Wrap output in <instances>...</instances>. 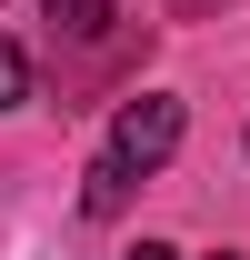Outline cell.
I'll return each mask as SVG.
<instances>
[{
	"instance_id": "cell-6",
	"label": "cell",
	"mask_w": 250,
	"mask_h": 260,
	"mask_svg": "<svg viewBox=\"0 0 250 260\" xmlns=\"http://www.w3.org/2000/svg\"><path fill=\"white\" fill-rule=\"evenodd\" d=\"M220 260H240V250H220Z\"/></svg>"
},
{
	"instance_id": "cell-1",
	"label": "cell",
	"mask_w": 250,
	"mask_h": 260,
	"mask_svg": "<svg viewBox=\"0 0 250 260\" xmlns=\"http://www.w3.org/2000/svg\"><path fill=\"white\" fill-rule=\"evenodd\" d=\"M180 100L170 90H140V100H120V120H110V160L120 170H160L170 150H180Z\"/></svg>"
},
{
	"instance_id": "cell-5",
	"label": "cell",
	"mask_w": 250,
	"mask_h": 260,
	"mask_svg": "<svg viewBox=\"0 0 250 260\" xmlns=\"http://www.w3.org/2000/svg\"><path fill=\"white\" fill-rule=\"evenodd\" d=\"M120 260H180V250H160V240H140V250H120Z\"/></svg>"
},
{
	"instance_id": "cell-4",
	"label": "cell",
	"mask_w": 250,
	"mask_h": 260,
	"mask_svg": "<svg viewBox=\"0 0 250 260\" xmlns=\"http://www.w3.org/2000/svg\"><path fill=\"white\" fill-rule=\"evenodd\" d=\"M30 100V60H20V40H0V110H20Z\"/></svg>"
},
{
	"instance_id": "cell-3",
	"label": "cell",
	"mask_w": 250,
	"mask_h": 260,
	"mask_svg": "<svg viewBox=\"0 0 250 260\" xmlns=\"http://www.w3.org/2000/svg\"><path fill=\"white\" fill-rule=\"evenodd\" d=\"M50 30L60 40H110V0H50Z\"/></svg>"
},
{
	"instance_id": "cell-2",
	"label": "cell",
	"mask_w": 250,
	"mask_h": 260,
	"mask_svg": "<svg viewBox=\"0 0 250 260\" xmlns=\"http://www.w3.org/2000/svg\"><path fill=\"white\" fill-rule=\"evenodd\" d=\"M130 180H140V170H120V160H110V150H100V160L80 170V210H90V220H110V210H120V200H130Z\"/></svg>"
}]
</instances>
